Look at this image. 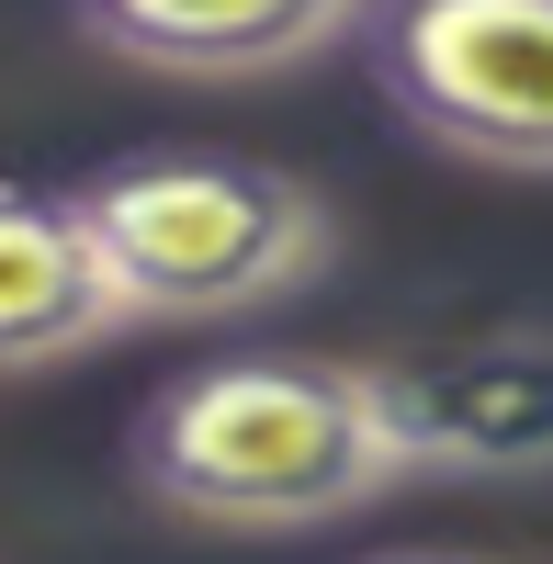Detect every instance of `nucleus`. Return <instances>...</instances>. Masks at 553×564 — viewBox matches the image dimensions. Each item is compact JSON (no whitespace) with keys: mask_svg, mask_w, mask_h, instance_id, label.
Returning <instances> with one entry per match:
<instances>
[{"mask_svg":"<svg viewBox=\"0 0 553 564\" xmlns=\"http://www.w3.org/2000/svg\"><path fill=\"white\" fill-rule=\"evenodd\" d=\"M406 475L441 486H542L553 475V327H464V339L373 361Z\"/></svg>","mask_w":553,"mask_h":564,"instance_id":"obj_4","label":"nucleus"},{"mask_svg":"<svg viewBox=\"0 0 553 564\" xmlns=\"http://www.w3.org/2000/svg\"><path fill=\"white\" fill-rule=\"evenodd\" d=\"M373 0H68V23L159 79H283L361 34Z\"/></svg>","mask_w":553,"mask_h":564,"instance_id":"obj_5","label":"nucleus"},{"mask_svg":"<svg viewBox=\"0 0 553 564\" xmlns=\"http://www.w3.org/2000/svg\"><path fill=\"white\" fill-rule=\"evenodd\" d=\"M361 564H497V553H452V542H406V553H361Z\"/></svg>","mask_w":553,"mask_h":564,"instance_id":"obj_7","label":"nucleus"},{"mask_svg":"<svg viewBox=\"0 0 553 564\" xmlns=\"http://www.w3.org/2000/svg\"><path fill=\"white\" fill-rule=\"evenodd\" d=\"M135 305L90 238L79 193H34V181H0V372H45L124 339Z\"/></svg>","mask_w":553,"mask_h":564,"instance_id":"obj_6","label":"nucleus"},{"mask_svg":"<svg viewBox=\"0 0 553 564\" xmlns=\"http://www.w3.org/2000/svg\"><path fill=\"white\" fill-rule=\"evenodd\" d=\"M135 486L204 531H316L406 486L373 361L328 350H215L135 406Z\"/></svg>","mask_w":553,"mask_h":564,"instance_id":"obj_1","label":"nucleus"},{"mask_svg":"<svg viewBox=\"0 0 553 564\" xmlns=\"http://www.w3.org/2000/svg\"><path fill=\"white\" fill-rule=\"evenodd\" d=\"M361 68L430 148L553 170V0H373Z\"/></svg>","mask_w":553,"mask_h":564,"instance_id":"obj_3","label":"nucleus"},{"mask_svg":"<svg viewBox=\"0 0 553 564\" xmlns=\"http://www.w3.org/2000/svg\"><path fill=\"white\" fill-rule=\"evenodd\" d=\"M135 327H249L339 260V215L305 170L238 148H135L79 181Z\"/></svg>","mask_w":553,"mask_h":564,"instance_id":"obj_2","label":"nucleus"}]
</instances>
